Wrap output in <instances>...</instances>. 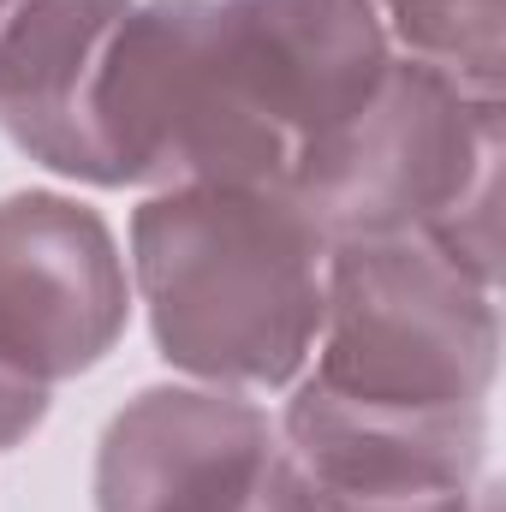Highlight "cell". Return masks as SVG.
Here are the masks:
<instances>
[{
	"instance_id": "cell-1",
	"label": "cell",
	"mask_w": 506,
	"mask_h": 512,
	"mask_svg": "<svg viewBox=\"0 0 506 512\" xmlns=\"http://www.w3.org/2000/svg\"><path fill=\"white\" fill-rule=\"evenodd\" d=\"M131 274L167 364L274 387L316 346L328 233L286 185H173L131 221Z\"/></svg>"
},
{
	"instance_id": "cell-2",
	"label": "cell",
	"mask_w": 506,
	"mask_h": 512,
	"mask_svg": "<svg viewBox=\"0 0 506 512\" xmlns=\"http://www.w3.org/2000/svg\"><path fill=\"white\" fill-rule=\"evenodd\" d=\"M90 131L108 185H286L298 143L227 0H149L114 24Z\"/></svg>"
},
{
	"instance_id": "cell-3",
	"label": "cell",
	"mask_w": 506,
	"mask_h": 512,
	"mask_svg": "<svg viewBox=\"0 0 506 512\" xmlns=\"http://www.w3.org/2000/svg\"><path fill=\"white\" fill-rule=\"evenodd\" d=\"M316 382L399 411L483 405L495 376V286L429 233L328 245Z\"/></svg>"
},
{
	"instance_id": "cell-4",
	"label": "cell",
	"mask_w": 506,
	"mask_h": 512,
	"mask_svg": "<svg viewBox=\"0 0 506 512\" xmlns=\"http://www.w3.org/2000/svg\"><path fill=\"white\" fill-rule=\"evenodd\" d=\"M489 167H501V96L393 60L376 96L292 161L286 191L328 245L399 239L429 233Z\"/></svg>"
},
{
	"instance_id": "cell-5",
	"label": "cell",
	"mask_w": 506,
	"mask_h": 512,
	"mask_svg": "<svg viewBox=\"0 0 506 512\" xmlns=\"http://www.w3.org/2000/svg\"><path fill=\"white\" fill-rule=\"evenodd\" d=\"M126 262L96 209L24 191L0 203V364L24 382H66L120 340Z\"/></svg>"
},
{
	"instance_id": "cell-6",
	"label": "cell",
	"mask_w": 506,
	"mask_h": 512,
	"mask_svg": "<svg viewBox=\"0 0 506 512\" xmlns=\"http://www.w3.org/2000/svg\"><path fill=\"white\" fill-rule=\"evenodd\" d=\"M268 417L227 387H149L96 453L102 512H239L274 465Z\"/></svg>"
},
{
	"instance_id": "cell-7",
	"label": "cell",
	"mask_w": 506,
	"mask_h": 512,
	"mask_svg": "<svg viewBox=\"0 0 506 512\" xmlns=\"http://www.w3.org/2000/svg\"><path fill=\"white\" fill-rule=\"evenodd\" d=\"M286 459L310 495L471 489L483 465V405L399 411L346 399L310 376L286 405Z\"/></svg>"
},
{
	"instance_id": "cell-8",
	"label": "cell",
	"mask_w": 506,
	"mask_h": 512,
	"mask_svg": "<svg viewBox=\"0 0 506 512\" xmlns=\"http://www.w3.org/2000/svg\"><path fill=\"white\" fill-rule=\"evenodd\" d=\"M131 0H0V126L66 179L108 185L90 84Z\"/></svg>"
},
{
	"instance_id": "cell-9",
	"label": "cell",
	"mask_w": 506,
	"mask_h": 512,
	"mask_svg": "<svg viewBox=\"0 0 506 512\" xmlns=\"http://www.w3.org/2000/svg\"><path fill=\"white\" fill-rule=\"evenodd\" d=\"M227 12L251 42L298 155L346 126L393 66L376 0H227Z\"/></svg>"
},
{
	"instance_id": "cell-10",
	"label": "cell",
	"mask_w": 506,
	"mask_h": 512,
	"mask_svg": "<svg viewBox=\"0 0 506 512\" xmlns=\"http://www.w3.org/2000/svg\"><path fill=\"white\" fill-rule=\"evenodd\" d=\"M376 12L393 18L399 42L459 78L477 96H501V36H506V0H381Z\"/></svg>"
},
{
	"instance_id": "cell-11",
	"label": "cell",
	"mask_w": 506,
	"mask_h": 512,
	"mask_svg": "<svg viewBox=\"0 0 506 512\" xmlns=\"http://www.w3.org/2000/svg\"><path fill=\"white\" fill-rule=\"evenodd\" d=\"M316 512H471V489H399V495H310Z\"/></svg>"
},
{
	"instance_id": "cell-12",
	"label": "cell",
	"mask_w": 506,
	"mask_h": 512,
	"mask_svg": "<svg viewBox=\"0 0 506 512\" xmlns=\"http://www.w3.org/2000/svg\"><path fill=\"white\" fill-rule=\"evenodd\" d=\"M42 411H48V387L24 382V376H12V370L0 364V447L24 441V435L42 423Z\"/></svg>"
},
{
	"instance_id": "cell-13",
	"label": "cell",
	"mask_w": 506,
	"mask_h": 512,
	"mask_svg": "<svg viewBox=\"0 0 506 512\" xmlns=\"http://www.w3.org/2000/svg\"><path fill=\"white\" fill-rule=\"evenodd\" d=\"M239 512H316V507H310V489H304L298 465H292L286 453H274L268 477L256 483V495H251V501H245Z\"/></svg>"
}]
</instances>
